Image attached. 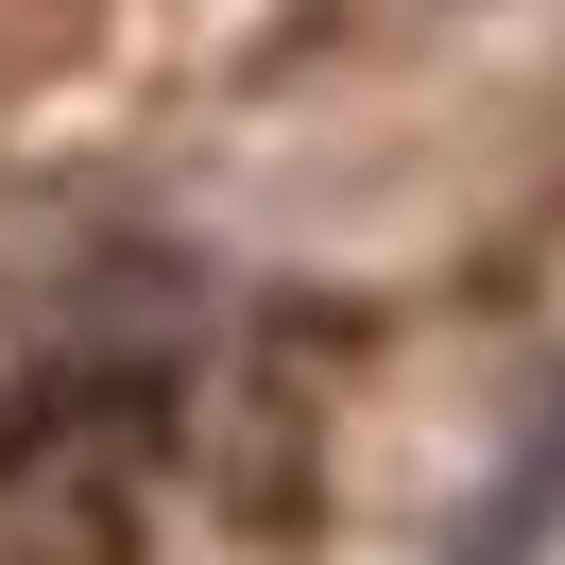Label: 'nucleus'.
I'll use <instances>...</instances> for the list:
<instances>
[{
	"label": "nucleus",
	"mask_w": 565,
	"mask_h": 565,
	"mask_svg": "<svg viewBox=\"0 0 565 565\" xmlns=\"http://www.w3.org/2000/svg\"><path fill=\"white\" fill-rule=\"evenodd\" d=\"M548 480H565V428H548V446H531V462H514V480H497V497H480V531H462V548H446V565H531V548H548Z\"/></svg>",
	"instance_id": "f257e3e1"
}]
</instances>
